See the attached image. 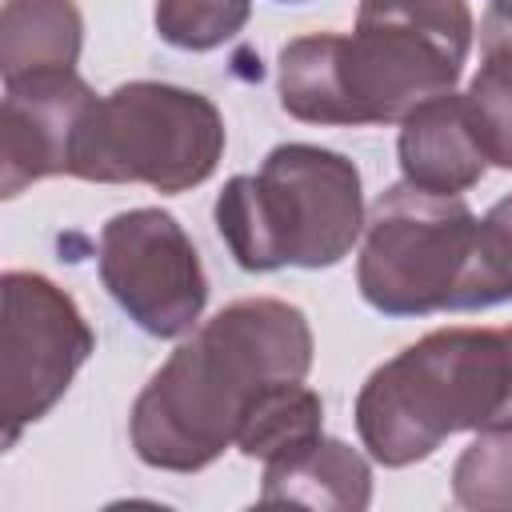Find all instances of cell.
I'll return each instance as SVG.
<instances>
[{
    "label": "cell",
    "mask_w": 512,
    "mask_h": 512,
    "mask_svg": "<svg viewBox=\"0 0 512 512\" xmlns=\"http://www.w3.org/2000/svg\"><path fill=\"white\" fill-rule=\"evenodd\" d=\"M308 316L252 296L204 320L140 388L128 412L132 452L160 472H200L236 444L252 400L312 368Z\"/></svg>",
    "instance_id": "6da1fadb"
},
{
    "label": "cell",
    "mask_w": 512,
    "mask_h": 512,
    "mask_svg": "<svg viewBox=\"0 0 512 512\" xmlns=\"http://www.w3.org/2000/svg\"><path fill=\"white\" fill-rule=\"evenodd\" d=\"M472 32L464 0H360L352 36L308 32L280 48V108L304 124H400L456 88Z\"/></svg>",
    "instance_id": "7a4b0ae2"
},
{
    "label": "cell",
    "mask_w": 512,
    "mask_h": 512,
    "mask_svg": "<svg viewBox=\"0 0 512 512\" xmlns=\"http://www.w3.org/2000/svg\"><path fill=\"white\" fill-rule=\"evenodd\" d=\"M356 432L384 468L428 460L452 432L512 424V324L436 328L372 368L356 392Z\"/></svg>",
    "instance_id": "3957f363"
},
{
    "label": "cell",
    "mask_w": 512,
    "mask_h": 512,
    "mask_svg": "<svg viewBox=\"0 0 512 512\" xmlns=\"http://www.w3.org/2000/svg\"><path fill=\"white\" fill-rule=\"evenodd\" d=\"M216 232L244 272L332 268L364 236L360 168L320 144H276L256 176L216 196Z\"/></svg>",
    "instance_id": "277c9868"
},
{
    "label": "cell",
    "mask_w": 512,
    "mask_h": 512,
    "mask_svg": "<svg viewBox=\"0 0 512 512\" xmlns=\"http://www.w3.org/2000/svg\"><path fill=\"white\" fill-rule=\"evenodd\" d=\"M224 144V116L204 92L128 80L88 112L72 152V176L92 184H148L172 196L204 184Z\"/></svg>",
    "instance_id": "5b68a950"
},
{
    "label": "cell",
    "mask_w": 512,
    "mask_h": 512,
    "mask_svg": "<svg viewBox=\"0 0 512 512\" xmlns=\"http://www.w3.org/2000/svg\"><path fill=\"white\" fill-rule=\"evenodd\" d=\"M476 244L480 216L464 196H440L400 180L368 208L356 288L384 316L464 312Z\"/></svg>",
    "instance_id": "8992f818"
},
{
    "label": "cell",
    "mask_w": 512,
    "mask_h": 512,
    "mask_svg": "<svg viewBox=\"0 0 512 512\" xmlns=\"http://www.w3.org/2000/svg\"><path fill=\"white\" fill-rule=\"evenodd\" d=\"M0 296V416L4 448H12L16 436L44 420L68 392L96 352V332L76 300L40 272H4Z\"/></svg>",
    "instance_id": "52a82bcc"
},
{
    "label": "cell",
    "mask_w": 512,
    "mask_h": 512,
    "mask_svg": "<svg viewBox=\"0 0 512 512\" xmlns=\"http://www.w3.org/2000/svg\"><path fill=\"white\" fill-rule=\"evenodd\" d=\"M100 280L136 328L176 340L208 304V276L192 236L164 208H128L100 228Z\"/></svg>",
    "instance_id": "ba28073f"
},
{
    "label": "cell",
    "mask_w": 512,
    "mask_h": 512,
    "mask_svg": "<svg viewBox=\"0 0 512 512\" xmlns=\"http://www.w3.org/2000/svg\"><path fill=\"white\" fill-rule=\"evenodd\" d=\"M96 92L76 72L4 80L0 104V196L12 200L48 176H72V152Z\"/></svg>",
    "instance_id": "9c48e42d"
},
{
    "label": "cell",
    "mask_w": 512,
    "mask_h": 512,
    "mask_svg": "<svg viewBox=\"0 0 512 512\" xmlns=\"http://www.w3.org/2000/svg\"><path fill=\"white\" fill-rule=\"evenodd\" d=\"M396 160L408 184L440 196H464L472 184H480V176L488 172V156L472 132L464 96L444 92L412 108L400 120Z\"/></svg>",
    "instance_id": "30bf717a"
},
{
    "label": "cell",
    "mask_w": 512,
    "mask_h": 512,
    "mask_svg": "<svg viewBox=\"0 0 512 512\" xmlns=\"http://www.w3.org/2000/svg\"><path fill=\"white\" fill-rule=\"evenodd\" d=\"M264 504H304L364 512L372 504V464L336 436H312L300 448L264 460Z\"/></svg>",
    "instance_id": "8fae6325"
},
{
    "label": "cell",
    "mask_w": 512,
    "mask_h": 512,
    "mask_svg": "<svg viewBox=\"0 0 512 512\" xmlns=\"http://www.w3.org/2000/svg\"><path fill=\"white\" fill-rule=\"evenodd\" d=\"M80 48H84V16L76 0H4L0 12L4 80L76 72Z\"/></svg>",
    "instance_id": "7c38bea8"
},
{
    "label": "cell",
    "mask_w": 512,
    "mask_h": 512,
    "mask_svg": "<svg viewBox=\"0 0 512 512\" xmlns=\"http://www.w3.org/2000/svg\"><path fill=\"white\" fill-rule=\"evenodd\" d=\"M320 432H324L320 392L308 388L304 380H276L252 400V408L240 424L236 448L248 460H276Z\"/></svg>",
    "instance_id": "4fadbf2b"
},
{
    "label": "cell",
    "mask_w": 512,
    "mask_h": 512,
    "mask_svg": "<svg viewBox=\"0 0 512 512\" xmlns=\"http://www.w3.org/2000/svg\"><path fill=\"white\" fill-rule=\"evenodd\" d=\"M484 60L468 80L464 108L488 164L512 172V44H480Z\"/></svg>",
    "instance_id": "5bb4252c"
},
{
    "label": "cell",
    "mask_w": 512,
    "mask_h": 512,
    "mask_svg": "<svg viewBox=\"0 0 512 512\" xmlns=\"http://www.w3.org/2000/svg\"><path fill=\"white\" fill-rule=\"evenodd\" d=\"M452 500L480 512H512V424L484 428L452 464Z\"/></svg>",
    "instance_id": "9a60e30c"
},
{
    "label": "cell",
    "mask_w": 512,
    "mask_h": 512,
    "mask_svg": "<svg viewBox=\"0 0 512 512\" xmlns=\"http://www.w3.org/2000/svg\"><path fill=\"white\" fill-rule=\"evenodd\" d=\"M252 16V0H156L152 24L164 44L180 52H208L228 44Z\"/></svg>",
    "instance_id": "2e32d148"
},
{
    "label": "cell",
    "mask_w": 512,
    "mask_h": 512,
    "mask_svg": "<svg viewBox=\"0 0 512 512\" xmlns=\"http://www.w3.org/2000/svg\"><path fill=\"white\" fill-rule=\"evenodd\" d=\"M508 300H512V192L500 196L480 216V244H476L464 312L508 304Z\"/></svg>",
    "instance_id": "e0dca14e"
},
{
    "label": "cell",
    "mask_w": 512,
    "mask_h": 512,
    "mask_svg": "<svg viewBox=\"0 0 512 512\" xmlns=\"http://www.w3.org/2000/svg\"><path fill=\"white\" fill-rule=\"evenodd\" d=\"M512 44V0H488V12L480 20V44Z\"/></svg>",
    "instance_id": "ac0fdd59"
},
{
    "label": "cell",
    "mask_w": 512,
    "mask_h": 512,
    "mask_svg": "<svg viewBox=\"0 0 512 512\" xmlns=\"http://www.w3.org/2000/svg\"><path fill=\"white\" fill-rule=\"evenodd\" d=\"M280 4H304V0H280Z\"/></svg>",
    "instance_id": "d6986e66"
}]
</instances>
